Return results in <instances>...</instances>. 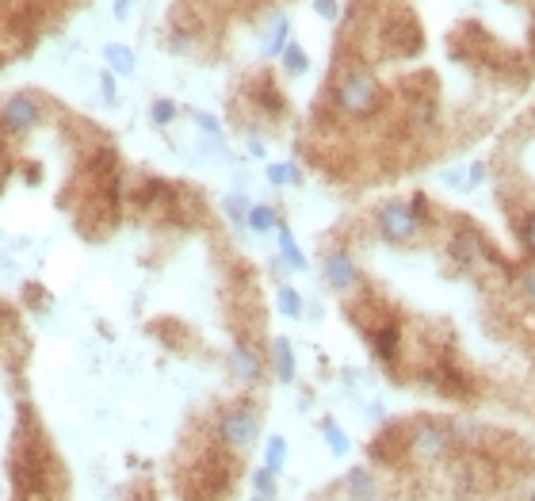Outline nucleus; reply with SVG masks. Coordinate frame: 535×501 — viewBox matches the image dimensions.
Wrapping results in <instances>:
<instances>
[{
  "mask_svg": "<svg viewBox=\"0 0 535 501\" xmlns=\"http://www.w3.org/2000/svg\"><path fill=\"white\" fill-rule=\"evenodd\" d=\"M383 85L375 77V69L360 66V62H348L333 73V85H329V104L333 111L348 119V123H364L371 115L383 111Z\"/></svg>",
  "mask_w": 535,
  "mask_h": 501,
  "instance_id": "1",
  "label": "nucleus"
},
{
  "mask_svg": "<svg viewBox=\"0 0 535 501\" xmlns=\"http://www.w3.org/2000/svg\"><path fill=\"white\" fill-rule=\"evenodd\" d=\"M455 452V436H451L448 421L440 417H417L406 429V456L421 467H436L448 463Z\"/></svg>",
  "mask_w": 535,
  "mask_h": 501,
  "instance_id": "2",
  "label": "nucleus"
},
{
  "mask_svg": "<svg viewBox=\"0 0 535 501\" xmlns=\"http://www.w3.org/2000/svg\"><path fill=\"white\" fill-rule=\"evenodd\" d=\"M260 440V410L249 406V402H237V406H226L218 414V444L226 452H249L257 448Z\"/></svg>",
  "mask_w": 535,
  "mask_h": 501,
  "instance_id": "3",
  "label": "nucleus"
},
{
  "mask_svg": "<svg viewBox=\"0 0 535 501\" xmlns=\"http://www.w3.org/2000/svg\"><path fill=\"white\" fill-rule=\"evenodd\" d=\"M375 234L390 245H417L425 234V222L413 215L409 199H386L375 211Z\"/></svg>",
  "mask_w": 535,
  "mask_h": 501,
  "instance_id": "4",
  "label": "nucleus"
},
{
  "mask_svg": "<svg viewBox=\"0 0 535 501\" xmlns=\"http://www.w3.org/2000/svg\"><path fill=\"white\" fill-rule=\"evenodd\" d=\"M448 257L459 264L463 272H478V268H493V264H501L497 257H493L486 234H482L474 222H459V230H451Z\"/></svg>",
  "mask_w": 535,
  "mask_h": 501,
  "instance_id": "5",
  "label": "nucleus"
},
{
  "mask_svg": "<svg viewBox=\"0 0 535 501\" xmlns=\"http://www.w3.org/2000/svg\"><path fill=\"white\" fill-rule=\"evenodd\" d=\"M39 123H43V104L31 92H16V96H8L0 104V131L4 134H27L35 131Z\"/></svg>",
  "mask_w": 535,
  "mask_h": 501,
  "instance_id": "6",
  "label": "nucleus"
},
{
  "mask_svg": "<svg viewBox=\"0 0 535 501\" xmlns=\"http://www.w3.org/2000/svg\"><path fill=\"white\" fill-rule=\"evenodd\" d=\"M321 276H325V284L333 287L337 295H352V291H360V284H364L360 264L352 261L348 249H329L321 257Z\"/></svg>",
  "mask_w": 535,
  "mask_h": 501,
  "instance_id": "7",
  "label": "nucleus"
},
{
  "mask_svg": "<svg viewBox=\"0 0 535 501\" xmlns=\"http://www.w3.org/2000/svg\"><path fill=\"white\" fill-rule=\"evenodd\" d=\"M226 371L237 387H257L264 379V356L257 352L253 341H237L234 349L226 352Z\"/></svg>",
  "mask_w": 535,
  "mask_h": 501,
  "instance_id": "8",
  "label": "nucleus"
},
{
  "mask_svg": "<svg viewBox=\"0 0 535 501\" xmlns=\"http://www.w3.org/2000/svg\"><path fill=\"white\" fill-rule=\"evenodd\" d=\"M364 337L371 352H375V360H383V364H398V352H402V329L394 318H375L371 326H364Z\"/></svg>",
  "mask_w": 535,
  "mask_h": 501,
  "instance_id": "9",
  "label": "nucleus"
},
{
  "mask_svg": "<svg viewBox=\"0 0 535 501\" xmlns=\"http://www.w3.org/2000/svg\"><path fill=\"white\" fill-rule=\"evenodd\" d=\"M268 360H272V375H276V383L291 387V383H295V375H299V364H295V345H291L287 337H276V341H272V352H268Z\"/></svg>",
  "mask_w": 535,
  "mask_h": 501,
  "instance_id": "10",
  "label": "nucleus"
},
{
  "mask_svg": "<svg viewBox=\"0 0 535 501\" xmlns=\"http://www.w3.org/2000/svg\"><path fill=\"white\" fill-rule=\"evenodd\" d=\"M448 429H451V436H455V448H482V440H486V425L474 414L448 417Z\"/></svg>",
  "mask_w": 535,
  "mask_h": 501,
  "instance_id": "11",
  "label": "nucleus"
},
{
  "mask_svg": "<svg viewBox=\"0 0 535 501\" xmlns=\"http://www.w3.org/2000/svg\"><path fill=\"white\" fill-rule=\"evenodd\" d=\"M428 387L440 394H451V398H463V394H471V383H467V375L463 371L448 368V364H440V368H432L425 375Z\"/></svg>",
  "mask_w": 535,
  "mask_h": 501,
  "instance_id": "12",
  "label": "nucleus"
},
{
  "mask_svg": "<svg viewBox=\"0 0 535 501\" xmlns=\"http://www.w3.org/2000/svg\"><path fill=\"white\" fill-rule=\"evenodd\" d=\"M344 494L348 501H379V479L371 475V467H352L344 475Z\"/></svg>",
  "mask_w": 535,
  "mask_h": 501,
  "instance_id": "13",
  "label": "nucleus"
},
{
  "mask_svg": "<svg viewBox=\"0 0 535 501\" xmlns=\"http://www.w3.org/2000/svg\"><path fill=\"white\" fill-rule=\"evenodd\" d=\"M276 241H279V261L287 264L291 272H306V268H310L306 253H302V245L295 241V234H291V226H283V222H279V226H276Z\"/></svg>",
  "mask_w": 535,
  "mask_h": 501,
  "instance_id": "14",
  "label": "nucleus"
},
{
  "mask_svg": "<svg viewBox=\"0 0 535 501\" xmlns=\"http://www.w3.org/2000/svg\"><path fill=\"white\" fill-rule=\"evenodd\" d=\"M104 62L107 69L115 73V77H134V69H138V58H134V50L123 43H107L104 46Z\"/></svg>",
  "mask_w": 535,
  "mask_h": 501,
  "instance_id": "15",
  "label": "nucleus"
},
{
  "mask_svg": "<svg viewBox=\"0 0 535 501\" xmlns=\"http://www.w3.org/2000/svg\"><path fill=\"white\" fill-rule=\"evenodd\" d=\"M482 180H486V161H471V165H463V169H451V173H444V184H451V188H463V192H474Z\"/></svg>",
  "mask_w": 535,
  "mask_h": 501,
  "instance_id": "16",
  "label": "nucleus"
},
{
  "mask_svg": "<svg viewBox=\"0 0 535 501\" xmlns=\"http://www.w3.org/2000/svg\"><path fill=\"white\" fill-rule=\"evenodd\" d=\"M287 43H291V16H276L272 31H268V39H264V46H260V54H264V58H279V54L287 50Z\"/></svg>",
  "mask_w": 535,
  "mask_h": 501,
  "instance_id": "17",
  "label": "nucleus"
},
{
  "mask_svg": "<svg viewBox=\"0 0 535 501\" xmlns=\"http://www.w3.org/2000/svg\"><path fill=\"white\" fill-rule=\"evenodd\" d=\"M276 226H279L276 207H268V203H253V207H249V215H245V230H253L257 238H264V234H272Z\"/></svg>",
  "mask_w": 535,
  "mask_h": 501,
  "instance_id": "18",
  "label": "nucleus"
},
{
  "mask_svg": "<svg viewBox=\"0 0 535 501\" xmlns=\"http://www.w3.org/2000/svg\"><path fill=\"white\" fill-rule=\"evenodd\" d=\"M264 176H268L272 188H295V184H302V169L295 161H272L264 169Z\"/></svg>",
  "mask_w": 535,
  "mask_h": 501,
  "instance_id": "19",
  "label": "nucleus"
},
{
  "mask_svg": "<svg viewBox=\"0 0 535 501\" xmlns=\"http://www.w3.org/2000/svg\"><path fill=\"white\" fill-rule=\"evenodd\" d=\"M264 467L272 475H283V467H287V436L272 433L264 440Z\"/></svg>",
  "mask_w": 535,
  "mask_h": 501,
  "instance_id": "20",
  "label": "nucleus"
},
{
  "mask_svg": "<svg viewBox=\"0 0 535 501\" xmlns=\"http://www.w3.org/2000/svg\"><path fill=\"white\" fill-rule=\"evenodd\" d=\"M321 436H325L329 452H333V456H337V459H344V456H348V452H352V436L344 433V429H341V425H337V421H329V417H325V421H321Z\"/></svg>",
  "mask_w": 535,
  "mask_h": 501,
  "instance_id": "21",
  "label": "nucleus"
},
{
  "mask_svg": "<svg viewBox=\"0 0 535 501\" xmlns=\"http://www.w3.org/2000/svg\"><path fill=\"white\" fill-rule=\"evenodd\" d=\"M279 62H283V73H287V77H306V69H310V54L291 39L287 50L279 54Z\"/></svg>",
  "mask_w": 535,
  "mask_h": 501,
  "instance_id": "22",
  "label": "nucleus"
},
{
  "mask_svg": "<svg viewBox=\"0 0 535 501\" xmlns=\"http://www.w3.org/2000/svg\"><path fill=\"white\" fill-rule=\"evenodd\" d=\"M276 306H279V314H287V318H302V310H306L299 287H291V284L276 287Z\"/></svg>",
  "mask_w": 535,
  "mask_h": 501,
  "instance_id": "23",
  "label": "nucleus"
},
{
  "mask_svg": "<svg viewBox=\"0 0 535 501\" xmlns=\"http://www.w3.org/2000/svg\"><path fill=\"white\" fill-rule=\"evenodd\" d=\"M176 115H180V104L169 100V96H157V100L150 104L153 127H172V123H176Z\"/></svg>",
  "mask_w": 535,
  "mask_h": 501,
  "instance_id": "24",
  "label": "nucleus"
},
{
  "mask_svg": "<svg viewBox=\"0 0 535 501\" xmlns=\"http://www.w3.org/2000/svg\"><path fill=\"white\" fill-rule=\"evenodd\" d=\"M513 280H516V291L524 295V303L535 310V264L524 261L520 268H513Z\"/></svg>",
  "mask_w": 535,
  "mask_h": 501,
  "instance_id": "25",
  "label": "nucleus"
},
{
  "mask_svg": "<svg viewBox=\"0 0 535 501\" xmlns=\"http://www.w3.org/2000/svg\"><path fill=\"white\" fill-rule=\"evenodd\" d=\"M516 238H520V249H524V257L535 264V211H524V218L516 222Z\"/></svg>",
  "mask_w": 535,
  "mask_h": 501,
  "instance_id": "26",
  "label": "nucleus"
},
{
  "mask_svg": "<svg viewBox=\"0 0 535 501\" xmlns=\"http://www.w3.org/2000/svg\"><path fill=\"white\" fill-rule=\"evenodd\" d=\"M253 494H260V498H268V501H276V494H279V475H272L264 463L253 471Z\"/></svg>",
  "mask_w": 535,
  "mask_h": 501,
  "instance_id": "27",
  "label": "nucleus"
},
{
  "mask_svg": "<svg viewBox=\"0 0 535 501\" xmlns=\"http://www.w3.org/2000/svg\"><path fill=\"white\" fill-rule=\"evenodd\" d=\"M249 207H253V203L241 196V192H234V196L222 199V211L230 215V222H234L237 230H245V215H249Z\"/></svg>",
  "mask_w": 535,
  "mask_h": 501,
  "instance_id": "28",
  "label": "nucleus"
},
{
  "mask_svg": "<svg viewBox=\"0 0 535 501\" xmlns=\"http://www.w3.org/2000/svg\"><path fill=\"white\" fill-rule=\"evenodd\" d=\"M192 123H195V127H199L203 134H207V138H214V142L222 138V123H218L214 115H207V111H192Z\"/></svg>",
  "mask_w": 535,
  "mask_h": 501,
  "instance_id": "29",
  "label": "nucleus"
},
{
  "mask_svg": "<svg viewBox=\"0 0 535 501\" xmlns=\"http://www.w3.org/2000/svg\"><path fill=\"white\" fill-rule=\"evenodd\" d=\"M409 207H413V215L421 218V222H432V203H428V196L425 192H413V196H409Z\"/></svg>",
  "mask_w": 535,
  "mask_h": 501,
  "instance_id": "30",
  "label": "nucleus"
},
{
  "mask_svg": "<svg viewBox=\"0 0 535 501\" xmlns=\"http://www.w3.org/2000/svg\"><path fill=\"white\" fill-rule=\"evenodd\" d=\"M314 12H318L325 23L341 20V0H314Z\"/></svg>",
  "mask_w": 535,
  "mask_h": 501,
  "instance_id": "31",
  "label": "nucleus"
},
{
  "mask_svg": "<svg viewBox=\"0 0 535 501\" xmlns=\"http://www.w3.org/2000/svg\"><path fill=\"white\" fill-rule=\"evenodd\" d=\"M100 92H104L107 104H115V73L107 69V73H100Z\"/></svg>",
  "mask_w": 535,
  "mask_h": 501,
  "instance_id": "32",
  "label": "nucleus"
},
{
  "mask_svg": "<svg viewBox=\"0 0 535 501\" xmlns=\"http://www.w3.org/2000/svg\"><path fill=\"white\" fill-rule=\"evenodd\" d=\"M367 417H371V421H386V406L383 402H371V406H367Z\"/></svg>",
  "mask_w": 535,
  "mask_h": 501,
  "instance_id": "33",
  "label": "nucleus"
},
{
  "mask_svg": "<svg viewBox=\"0 0 535 501\" xmlns=\"http://www.w3.org/2000/svg\"><path fill=\"white\" fill-rule=\"evenodd\" d=\"M130 4H134V0H115V20H127Z\"/></svg>",
  "mask_w": 535,
  "mask_h": 501,
  "instance_id": "34",
  "label": "nucleus"
},
{
  "mask_svg": "<svg viewBox=\"0 0 535 501\" xmlns=\"http://www.w3.org/2000/svg\"><path fill=\"white\" fill-rule=\"evenodd\" d=\"M249 153H253V157H264V142H257V138H253V142H249Z\"/></svg>",
  "mask_w": 535,
  "mask_h": 501,
  "instance_id": "35",
  "label": "nucleus"
},
{
  "mask_svg": "<svg viewBox=\"0 0 535 501\" xmlns=\"http://www.w3.org/2000/svg\"><path fill=\"white\" fill-rule=\"evenodd\" d=\"M249 501H268V498H260V494H253V498H249Z\"/></svg>",
  "mask_w": 535,
  "mask_h": 501,
  "instance_id": "36",
  "label": "nucleus"
},
{
  "mask_svg": "<svg viewBox=\"0 0 535 501\" xmlns=\"http://www.w3.org/2000/svg\"><path fill=\"white\" fill-rule=\"evenodd\" d=\"M241 4H260V0H241Z\"/></svg>",
  "mask_w": 535,
  "mask_h": 501,
  "instance_id": "37",
  "label": "nucleus"
},
{
  "mask_svg": "<svg viewBox=\"0 0 535 501\" xmlns=\"http://www.w3.org/2000/svg\"><path fill=\"white\" fill-rule=\"evenodd\" d=\"M0 157H4V150H0Z\"/></svg>",
  "mask_w": 535,
  "mask_h": 501,
  "instance_id": "38",
  "label": "nucleus"
}]
</instances>
